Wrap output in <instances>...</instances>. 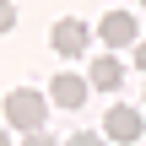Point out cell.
I'll use <instances>...</instances> for the list:
<instances>
[{
    "mask_svg": "<svg viewBox=\"0 0 146 146\" xmlns=\"http://www.w3.org/2000/svg\"><path fill=\"white\" fill-rule=\"evenodd\" d=\"M98 38H103L108 49H130V43H135V11H108V16L98 22Z\"/></svg>",
    "mask_w": 146,
    "mask_h": 146,
    "instance_id": "277c9868",
    "label": "cell"
},
{
    "mask_svg": "<svg viewBox=\"0 0 146 146\" xmlns=\"http://www.w3.org/2000/svg\"><path fill=\"white\" fill-rule=\"evenodd\" d=\"M65 146H108V141H103V135H92V130H76Z\"/></svg>",
    "mask_w": 146,
    "mask_h": 146,
    "instance_id": "52a82bcc",
    "label": "cell"
},
{
    "mask_svg": "<svg viewBox=\"0 0 146 146\" xmlns=\"http://www.w3.org/2000/svg\"><path fill=\"white\" fill-rule=\"evenodd\" d=\"M87 43H92V27H87V22H76V16L54 22V54H65V60H81V54H87Z\"/></svg>",
    "mask_w": 146,
    "mask_h": 146,
    "instance_id": "7a4b0ae2",
    "label": "cell"
},
{
    "mask_svg": "<svg viewBox=\"0 0 146 146\" xmlns=\"http://www.w3.org/2000/svg\"><path fill=\"white\" fill-rule=\"evenodd\" d=\"M141 5H146V0H141Z\"/></svg>",
    "mask_w": 146,
    "mask_h": 146,
    "instance_id": "7c38bea8",
    "label": "cell"
},
{
    "mask_svg": "<svg viewBox=\"0 0 146 146\" xmlns=\"http://www.w3.org/2000/svg\"><path fill=\"white\" fill-rule=\"evenodd\" d=\"M119 81H125V65H119L114 54H98L92 70H87V87H98V92H119Z\"/></svg>",
    "mask_w": 146,
    "mask_h": 146,
    "instance_id": "8992f818",
    "label": "cell"
},
{
    "mask_svg": "<svg viewBox=\"0 0 146 146\" xmlns=\"http://www.w3.org/2000/svg\"><path fill=\"white\" fill-rule=\"evenodd\" d=\"M141 114H135V108H130V103H114V108H108V119H103V135H108V141H119V146H130V141H141Z\"/></svg>",
    "mask_w": 146,
    "mask_h": 146,
    "instance_id": "3957f363",
    "label": "cell"
},
{
    "mask_svg": "<svg viewBox=\"0 0 146 146\" xmlns=\"http://www.w3.org/2000/svg\"><path fill=\"white\" fill-rule=\"evenodd\" d=\"M11 27H16V5H11V0H0V33H11Z\"/></svg>",
    "mask_w": 146,
    "mask_h": 146,
    "instance_id": "ba28073f",
    "label": "cell"
},
{
    "mask_svg": "<svg viewBox=\"0 0 146 146\" xmlns=\"http://www.w3.org/2000/svg\"><path fill=\"white\" fill-rule=\"evenodd\" d=\"M5 125H11V130H22V135L49 130V98H43L38 87H16V92L5 98Z\"/></svg>",
    "mask_w": 146,
    "mask_h": 146,
    "instance_id": "6da1fadb",
    "label": "cell"
},
{
    "mask_svg": "<svg viewBox=\"0 0 146 146\" xmlns=\"http://www.w3.org/2000/svg\"><path fill=\"white\" fill-rule=\"evenodd\" d=\"M135 65H141V70H146V43H135Z\"/></svg>",
    "mask_w": 146,
    "mask_h": 146,
    "instance_id": "30bf717a",
    "label": "cell"
},
{
    "mask_svg": "<svg viewBox=\"0 0 146 146\" xmlns=\"http://www.w3.org/2000/svg\"><path fill=\"white\" fill-rule=\"evenodd\" d=\"M87 92H92V87H87L81 76H70V70H60V76L49 81V98H54L60 108H81V103H87Z\"/></svg>",
    "mask_w": 146,
    "mask_h": 146,
    "instance_id": "5b68a950",
    "label": "cell"
},
{
    "mask_svg": "<svg viewBox=\"0 0 146 146\" xmlns=\"http://www.w3.org/2000/svg\"><path fill=\"white\" fill-rule=\"evenodd\" d=\"M22 146H60V141H49V130H33V135H27Z\"/></svg>",
    "mask_w": 146,
    "mask_h": 146,
    "instance_id": "9c48e42d",
    "label": "cell"
},
{
    "mask_svg": "<svg viewBox=\"0 0 146 146\" xmlns=\"http://www.w3.org/2000/svg\"><path fill=\"white\" fill-rule=\"evenodd\" d=\"M0 146H11V135H5V130H0Z\"/></svg>",
    "mask_w": 146,
    "mask_h": 146,
    "instance_id": "8fae6325",
    "label": "cell"
}]
</instances>
